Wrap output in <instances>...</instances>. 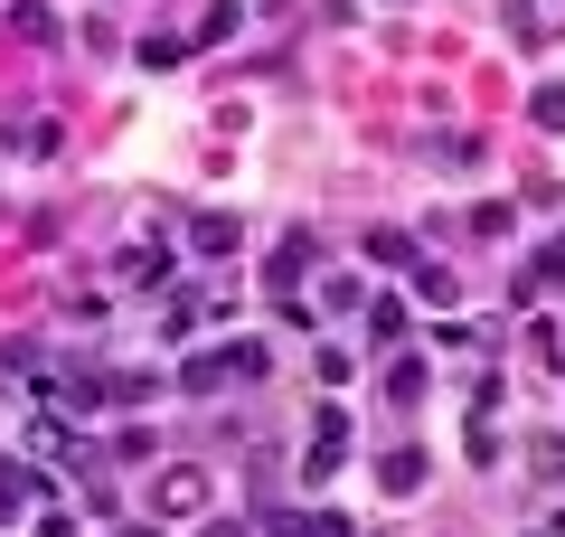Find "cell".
Instances as JSON below:
<instances>
[{
	"label": "cell",
	"mask_w": 565,
	"mask_h": 537,
	"mask_svg": "<svg viewBox=\"0 0 565 537\" xmlns=\"http://www.w3.org/2000/svg\"><path fill=\"white\" fill-rule=\"evenodd\" d=\"M264 368H274V349H264V339H226V349H199L180 368V387L189 397H217L226 378H264Z\"/></svg>",
	"instance_id": "obj_1"
},
{
	"label": "cell",
	"mask_w": 565,
	"mask_h": 537,
	"mask_svg": "<svg viewBox=\"0 0 565 537\" xmlns=\"http://www.w3.org/2000/svg\"><path fill=\"white\" fill-rule=\"evenodd\" d=\"M340 462H349V415H340V406H321V424H311V462H302V472L321 481V472H340Z\"/></svg>",
	"instance_id": "obj_2"
},
{
	"label": "cell",
	"mask_w": 565,
	"mask_h": 537,
	"mask_svg": "<svg viewBox=\"0 0 565 537\" xmlns=\"http://www.w3.org/2000/svg\"><path fill=\"white\" fill-rule=\"evenodd\" d=\"M29 499H39V472H29V462H0V518L29 509Z\"/></svg>",
	"instance_id": "obj_3"
},
{
	"label": "cell",
	"mask_w": 565,
	"mask_h": 537,
	"mask_svg": "<svg viewBox=\"0 0 565 537\" xmlns=\"http://www.w3.org/2000/svg\"><path fill=\"white\" fill-rule=\"evenodd\" d=\"M264 274H274V293H292V283H302V274H311V236H292V245H282V255H274V264H264Z\"/></svg>",
	"instance_id": "obj_4"
},
{
	"label": "cell",
	"mask_w": 565,
	"mask_h": 537,
	"mask_svg": "<svg viewBox=\"0 0 565 537\" xmlns=\"http://www.w3.org/2000/svg\"><path fill=\"white\" fill-rule=\"evenodd\" d=\"M377 481H386L396 499H415V491H424V453H386V472H377Z\"/></svg>",
	"instance_id": "obj_5"
},
{
	"label": "cell",
	"mask_w": 565,
	"mask_h": 537,
	"mask_svg": "<svg viewBox=\"0 0 565 537\" xmlns=\"http://www.w3.org/2000/svg\"><path fill=\"white\" fill-rule=\"evenodd\" d=\"M189 245H199V255H236V218H199Z\"/></svg>",
	"instance_id": "obj_6"
},
{
	"label": "cell",
	"mask_w": 565,
	"mask_h": 537,
	"mask_svg": "<svg viewBox=\"0 0 565 537\" xmlns=\"http://www.w3.org/2000/svg\"><path fill=\"white\" fill-rule=\"evenodd\" d=\"M367 339L396 349V339H405V302H367Z\"/></svg>",
	"instance_id": "obj_7"
},
{
	"label": "cell",
	"mask_w": 565,
	"mask_h": 537,
	"mask_svg": "<svg viewBox=\"0 0 565 537\" xmlns=\"http://www.w3.org/2000/svg\"><path fill=\"white\" fill-rule=\"evenodd\" d=\"M10 29H20V39H57V20H47V0H10Z\"/></svg>",
	"instance_id": "obj_8"
},
{
	"label": "cell",
	"mask_w": 565,
	"mask_h": 537,
	"mask_svg": "<svg viewBox=\"0 0 565 537\" xmlns=\"http://www.w3.org/2000/svg\"><path fill=\"white\" fill-rule=\"evenodd\" d=\"M199 491H207L199 472H161V509H199Z\"/></svg>",
	"instance_id": "obj_9"
},
{
	"label": "cell",
	"mask_w": 565,
	"mask_h": 537,
	"mask_svg": "<svg viewBox=\"0 0 565 537\" xmlns=\"http://www.w3.org/2000/svg\"><path fill=\"white\" fill-rule=\"evenodd\" d=\"M122 274H132V283H161L170 255H161V245H132V255H122Z\"/></svg>",
	"instance_id": "obj_10"
},
{
	"label": "cell",
	"mask_w": 565,
	"mask_h": 537,
	"mask_svg": "<svg viewBox=\"0 0 565 537\" xmlns=\"http://www.w3.org/2000/svg\"><path fill=\"white\" fill-rule=\"evenodd\" d=\"M415 293L434 302V312H444V302H452V274H444V264H415Z\"/></svg>",
	"instance_id": "obj_11"
},
{
	"label": "cell",
	"mask_w": 565,
	"mask_h": 537,
	"mask_svg": "<svg viewBox=\"0 0 565 537\" xmlns=\"http://www.w3.org/2000/svg\"><path fill=\"white\" fill-rule=\"evenodd\" d=\"M386 397H396V406H415V397H424V368H415V358H396V378H386Z\"/></svg>",
	"instance_id": "obj_12"
},
{
	"label": "cell",
	"mask_w": 565,
	"mask_h": 537,
	"mask_svg": "<svg viewBox=\"0 0 565 537\" xmlns=\"http://www.w3.org/2000/svg\"><path fill=\"white\" fill-rule=\"evenodd\" d=\"M367 255H377V264H415V245H405L396 227H377V236H367Z\"/></svg>",
	"instance_id": "obj_13"
},
{
	"label": "cell",
	"mask_w": 565,
	"mask_h": 537,
	"mask_svg": "<svg viewBox=\"0 0 565 537\" xmlns=\"http://www.w3.org/2000/svg\"><path fill=\"white\" fill-rule=\"evenodd\" d=\"M527 114H537L546 133H565V85H537V104H527Z\"/></svg>",
	"instance_id": "obj_14"
},
{
	"label": "cell",
	"mask_w": 565,
	"mask_h": 537,
	"mask_svg": "<svg viewBox=\"0 0 565 537\" xmlns=\"http://www.w3.org/2000/svg\"><path fill=\"white\" fill-rule=\"evenodd\" d=\"M527 462H537V481H565V443H556V434H546V443H537Z\"/></svg>",
	"instance_id": "obj_15"
},
{
	"label": "cell",
	"mask_w": 565,
	"mask_h": 537,
	"mask_svg": "<svg viewBox=\"0 0 565 537\" xmlns=\"http://www.w3.org/2000/svg\"><path fill=\"white\" fill-rule=\"evenodd\" d=\"M537 283H565V236H556V245L537 255Z\"/></svg>",
	"instance_id": "obj_16"
},
{
	"label": "cell",
	"mask_w": 565,
	"mask_h": 537,
	"mask_svg": "<svg viewBox=\"0 0 565 537\" xmlns=\"http://www.w3.org/2000/svg\"><path fill=\"white\" fill-rule=\"evenodd\" d=\"M302 537H349V518H311V528Z\"/></svg>",
	"instance_id": "obj_17"
},
{
	"label": "cell",
	"mask_w": 565,
	"mask_h": 537,
	"mask_svg": "<svg viewBox=\"0 0 565 537\" xmlns=\"http://www.w3.org/2000/svg\"><path fill=\"white\" fill-rule=\"evenodd\" d=\"M199 537H245V528H236V518H207V528H199Z\"/></svg>",
	"instance_id": "obj_18"
},
{
	"label": "cell",
	"mask_w": 565,
	"mask_h": 537,
	"mask_svg": "<svg viewBox=\"0 0 565 537\" xmlns=\"http://www.w3.org/2000/svg\"><path fill=\"white\" fill-rule=\"evenodd\" d=\"M122 537H151V528H122Z\"/></svg>",
	"instance_id": "obj_19"
}]
</instances>
